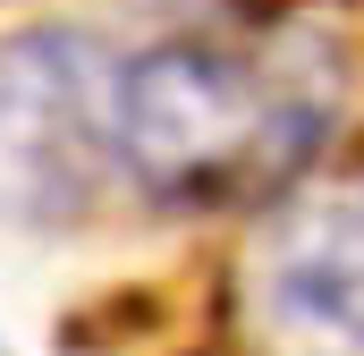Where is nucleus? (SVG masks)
Here are the masks:
<instances>
[{"mask_svg": "<svg viewBox=\"0 0 364 356\" xmlns=\"http://www.w3.org/2000/svg\"><path fill=\"white\" fill-rule=\"evenodd\" d=\"M246 323L272 356H364V170L279 195L246 246Z\"/></svg>", "mask_w": 364, "mask_h": 356, "instance_id": "3", "label": "nucleus"}, {"mask_svg": "<svg viewBox=\"0 0 364 356\" xmlns=\"http://www.w3.org/2000/svg\"><path fill=\"white\" fill-rule=\"evenodd\" d=\"M119 170L161 204L279 195L339 127V51L305 26H212L136 51L110 85Z\"/></svg>", "mask_w": 364, "mask_h": 356, "instance_id": "1", "label": "nucleus"}, {"mask_svg": "<svg viewBox=\"0 0 364 356\" xmlns=\"http://www.w3.org/2000/svg\"><path fill=\"white\" fill-rule=\"evenodd\" d=\"M110 85L119 68H102L85 34L0 43V212L60 221L102 187V162H119Z\"/></svg>", "mask_w": 364, "mask_h": 356, "instance_id": "2", "label": "nucleus"}]
</instances>
